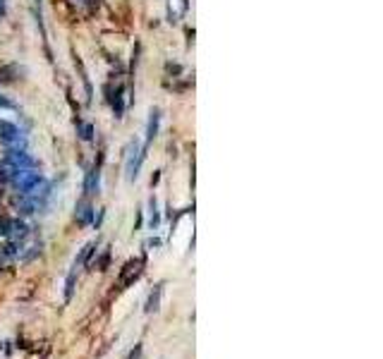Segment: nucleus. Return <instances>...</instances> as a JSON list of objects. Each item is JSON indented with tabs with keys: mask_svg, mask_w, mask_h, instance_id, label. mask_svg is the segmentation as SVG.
Here are the masks:
<instances>
[{
	"mask_svg": "<svg viewBox=\"0 0 383 359\" xmlns=\"http://www.w3.org/2000/svg\"><path fill=\"white\" fill-rule=\"evenodd\" d=\"M144 156H146V153L139 148V141L134 139L132 144H130V148H127V165H125L127 179H130V182L139 175V168H141V163H144Z\"/></svg>",
	"mask_w": 383,
	"mask_h": 359,
	"instance_id": "nucleus-1",
	"label": "nucleus"
},
{
	"mask_svg": "<svg viewBox=\"0 0 383 359\" xmlns=\"http://www.w3.org/2000/svg\"><path fill=\"white\" fill-rule=\"evenodd\" d=\"M141 273H144V259H130L120 271V288H127L134 280H139Z\"/></svg>",
	"mask_w": 383,
	"mask_h": 359,
	"instance_id": "nucleus-2",
	"label": "nucleus"
},
{
	"mask_svg": "<svg viewBox=\"0 0 383 359\" xmlns=\"http://www.w3.org/2000/svg\"><path fill=\"white\" fill-rule=\"evenodd\" d=\"M41 182H43V177H41L39 172L15 170V185H17V189H19V192H24V194H32V192L39 187Z\"/></svg>",
	"mask_w": 383,
	"mask_h": 359,
	"instance_id": "nucleus-3",
	"label": "nucleus"
},
{
	"mask_svg": "<svg viewBox=\"0 0 383 359\" xmlns=\"http://www.w3.org/2000/svg\"><path fill=\"white\" fill-rule=\"evenodd\" d=\"M5 161H8L10 165H15L17 170H27V168H34V165H36V161H34L27 151H10L8 156H5Z\"/></svg>",
	"mask_w": 383,
	"mask_h": 359,
	"instance_id": "nucleus-4",
	"label": "nucleus"
},
{
	"mask_svg": "<svg viewBox=\"0 0 383 359\" xmlns=\"http://www.w3.org/2000/svg\"><path fill=\"white\" fill-rule=\"evenodd\" d=\"M158 127H161V110L158 108H151L149 113V127H146V144H144V153H146V148H149V144L154 139H156V134H158Z\"/></svg>",
	"mask_w": 383,
	"mask_h": 359,
	"instance_id": "nucleus-5",
	"label": "nucleus"
},
{
	"mask_svg": "<svg viewBox=\"0 0 383 359\" xmlns=\"http://www.w3.org/2000/svg\"><path fill=\"white\" fill-rule=\"evenodd\" d=\"M98 177H101V161H98V165H94L91 170L86 172L84 194H94V192H98Z\"/></svg>",
	"mask_w": 383,
	"mask_h": 359,
	"instance_id": "nucleus-6",
	"label": "nucleus"
},
{
	"mask_svg": "<svg viewBox=\"0 0 383 359\" xmlns=\"http://www.w3.org/2000/svg\"><path fill=\"white\" fill-rule=\"evenodd\" d=\"M0 139L8 141V144H15L19 139V130L8 120H0Z\"/></svg>",
	"mask_w": 383,
	"mask_h": 359,
	"instance_id": "nucleus-7",
	"label": "nucleus"
},
{
	"mask_svg": "<svg viewBox=\"0 0 383 359\" xmlns=\"http://www.w3.org/2000/svg\"><path fill=\"white\" fill-rule=\"evenodd\" d=\"M96 247H98V242H89V244H86L84 249L79 251V257L74 259V268H79V266H84V264L86 266L91 264V257L96 254Z\"/></svg>",
	"mask_w": 383,
	"mask_h": 359,
	"instance_id": "nucleus-8",
	"label": "nucleus"
},
{
	"mask_svg": "<svg viewBox=\"0 0 383 359\" xmlns=\"http://www.w3.org/2000/svg\"><path fill=\"white\" fill-rule=\"evenodd\" d=\"M161 295H163V283H158L156 288H154V292L149 295V299H146V312H158L161 309Z\"/></svg>",
	"mask_w": 383,
	"mask_h": 359,
	"instance_id": "nucleus-9",
	"label": "nucleus"
},
{
	"mask_svg": "<svg viewBox=\"0 0 383 359\" xmlns=\"http://www.w3.org/2000/svg\"><path fill=\"white\" fill-rule=\"evenodd\" d=\"M125 89L122 86H117L115 89V96H113V113H115V117H122V113H125Z\"/></svg>",
	"mask_w": 383,
	"mask_h": 359,
	"instance_id": "nucleus-10",
	"label": "nucleus"
},
{
	"mask_svg": "<svg viewBox=\"0 0 383 359\" xmlns=\"http://www.w3.org/2000/svg\"><path fill=\"white\" fill-rule=\"evenodd\" d=\"M158 223H161V213H158V203H156V196L149 199V227L156 230Z\"/></svg>",
	"mask_w": 383,
	"mask_h": 359,
	"instance_id": "nucleus-11",
	"label": "nucleus"
},
{
	"mask_svg": "<svg viewBox=\"0 0 383 359\" xmlns=\"http://www.w3.org/2000/svg\"><path fill=\"white\" fill-rule=\"evenodd\" d=\"M91 218H94V206L91 203H82L77 209V220L82 225H86V223H91Z\"/></svg>",
	"mask_w": 383,
	"mask_h": 359,
	"instance_id": "nucleus-12",
	"label": "nucleus"
},
{
	"mask_svg": "<svg viewBox=\"0 0 383 359\" xmlns=\"http://www.w3.org/2000/svg\"><path fill=\"white\" fill-rule=\"evenodd\" d=\"M74 278H77V268L72 266V271L67 273V280H65V302L70 304L72 295H74Z\"/></svg>",
	"mask_w": 383,
	"mask_h": 359,
	"instance_id": "nucleus-13",
	"label": "nucleus"
},
{
	"mask_svg": "<svg viewBox=\"0 0 383 359\" xmlns=\"http://www.w3.org/2000/svg\"><path fill=\"white\" fill-rule=\"evenodd\" d=\"M29 235V227L24 225L22 220H12V230H10L8 237H15V240H24Z\"/></svg>",
	"mask_w": 383,
	"mask_h": 359,
	"instance_id": "nucleus-14",
	"label": "nucleus"
},
{
	"mask_svg": "<svg viewBox=\"0 0 383 359\" xmlns=\"http://www.w3.org/2000/svg\"><path fill=\"white\" fill-rule=\"evenodd\" d=\"M108 264H110V249H103V254L96 261H91V268H98V271H108Z\"/></svg>",
	"mask_w": 383,
	"mask_h": 359,
	"instance_id": "nucleus-15",
	"label": "nucleus"
},
{
	"mask_svg": "<svg viewBox=\"0 0 383 359\" xmlns=\"http://www.w3.org/2000/svg\"><path fill=\"white\" fill-rule=\"evenodd\" d=\"M79 137L84 141H91L94 139V127L89 125V122H79Z\"/></svg>",
	"mask_w": 383,
	"mask_h": 359,
	"instance_id": "nucleus-16",
	"label": "nucleus"
},
{
	"mask_svg": "<svg viewBox=\"0 0 383 359\" xmlns=\"http://www.w3.org/2000/svg\"><path fill=\"white\" fill-rule=\"evenodd\" d=\"M12 230V218H0V237H8Z\"/></svg>",
	"mask_w": 383,
	"mask_h": 359,
	"instance_id": "nucleus-17",
	"label": "nucleus"
},
{
	"mask_svg": "<svg viewBox=\"0 0 383 359\" xmlns=\"http://www.w3.org/2000/svg\"><path fill=\"white\" fill-rule=\"evenodd\" d=\"M0 108H8V110H12V108H15V103L10 101V98H5V96H0Z\"/></svg>",
	"mask_w": 383,
	"mask_h": 359,
	"instance_id": "nucleus-18",
	"label": "nucleus"
},
{
	"mask_svg": "<svg viewBox=\"0 0 383 359\" xmlns=\"http://www.w3.org/2000/svg\"><path fill=\"white\" fill-rule=\"evenodd\" d=\"M5 12V0H0V15Z\"/></svg>",
	"mask_w": 383,
	"mask_h": 359,
	"instance_id": "nucleus-19",
	"label": "nucleus"
}]
</instances>
